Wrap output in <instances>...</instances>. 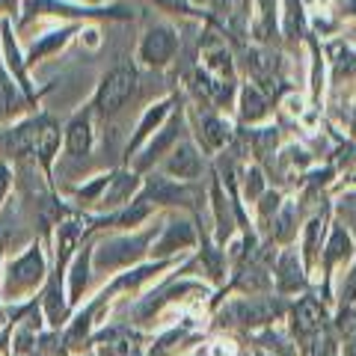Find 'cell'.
I'll return each mask as SVG.
<instances>
[{"mask_svg":"<svg viewBox=\"0 0 356 356\" xmlns=\"http://www.w3.org/2000/svg\"><path fill=\"white\" fill-rule=\"evenodd\" d=\"M134 72L131 69H119V72H113L104 81V86H102V95H98V107L102 110H116L125 98L131 95V89H134Z\"/></svg>","mask_w":356,"mask_h":356,"instance_id":"cell-1","label":"cell"},{"mask_svg":"<svg viewBox=\"0 0 356 356\" xmlns=\"http://www.w3.org/2000/svg\"><path fill=\"white\" fill-rule=\"evenodd\" d=\"M175 51V36L172 30H152L146 42H143V60L146 63H166Z\"/></svg>","mask_w":356,"mask_h":356,"instance_id":"cell-2","label":"cell"},{"mask_svg":"<svg viewBox=\"0 0 356 356\" xmlns=\"http://www.w3.org/2000/svg\"><path fill=\"white\" fill-rule=\"evenodd\" d=\"M143 241H113L98 252V264H122V261H134L140 255Z\"/></svg>","mask_w":356,"mask_h":356,"instance_id":"cell-3","label":"cell"},{"mask_svg":"<svg viewBox=\"0 0 356 356\" xmlns=\"http://www.w3.org/2000/svg\"><path fill=\"white\" fill-rule=\"evenodd\" d=\"M57 128L48 125V122H42L39 128H30V152L42 154V158H51L54 149H57Z\"/></svg>","mask_w":356,"mask_h":356,"instance_id":"cell-4","label":"cell"},{"mask_svg":"<svg viewBox=\"0 0 356 356\" xmlns=\"http://www.w3.org/2000/svg\"><path fill=\"white\" fill-rule=\"evenodd\" d=\"M321 327V315H318V306L312 303V300H303V303L297 306L294 312V330L300 336H312Z\"/></svg>","mask_w":356,"mask_h":356,"instance_id":"cell-5","label":"cell"},{"mask_svg":"<svg viewBox=\"0 0 356 356\" xmlns=\"http://www.w3.org/2000/svg\"><path fill=\"white\" fill-rule=\"evenodd\" d=\"M193 243V232L187 222H175V226H170V232L163 235V241L158 243V252H172L178 247H191Z\"/></svg>","mask_w":356,"mask_h":356,"instance_id":"cell-6","label":"cell"},{"mask_svg":"<svg viewBox=\"0 0 356 356\" xmlns=\"http://www.w3.org/2000/svg\"><path fill=\"white\" fill-rule=\"evenodd\" d=\"M42 276V259H39V252H30V255H24L15 267H13V280L15 282H24V285H30V282H36Z\"/></svg>","mask_w":356,"mask_h":356,"instance_id":"cell-7","label":"cell"},{"mask_svg":"<svg viewBox=\"0 0 356 356\" xmlns=\"http://www.w3.org/2000/svg\"><path fill=\"white\" fill-rule=\"evenodd\" d=\"M238 315L243 324H264L270 315H276V303H243L238 306Z\"/></svg>","mask_w":356,"mask_h":356,"instance_id":"cell-8","label":"cell"},{"mask_svg":"<svg viewBox=\"0 0 356 356\" xmlns=\"http://www.w3.org/2000/svg\"><path fill=\"white\" fill-rule=\"evenodd\" d=\"M300 282H303V273H300V264L291 252L282 255L280 261V285L285 288V291H294V288H300Z\"/></svg>","mask_w":356,"mask_h":356,"instance_id":"cell-9","label":"cell"},{"mask_svg":"<svg viewBox=\"0 0 356 356\" xmlns=\"http://www.w3.org/2000/svg\"><path fill=\"white\" fill-rule=\"evenodd\" d=\"M170 170L178 172L181 178H193V175L199 172V158L193 154V149L184 146L181 152H175V158L170 161Z\"/></svg>","mask_w":356,"mask_h":356,"instance_id":"cell-10","label":"cell"},{"mask_svg":"<svg viewBox=\"0 0 356 356\" xmlns=\"http://www.w3.org/2000/svg\"><path fill=\"white\" fill-rule=\"evenodd\" d=\"M69 146H72L74 154H86V149H89V125H86L83 119H77L74 125H72V131H69Z\"/></svg>","mask_w":356,"mask_h":356,"instance_id":"cell-11","label":"cell"},{"mask_svg":"<svg viewBox=\"0 0 356 356\" xmlns=\"http://www.w3.org/2000/svg\"><path fill=\"white\" fill-rule=\"evenodd\" d=\"M348 252H350V238H348V232L336 229V235H332L330 247H327V261H336V259H341V255H348Z\"/></svg>","mask_w":356,"mask_h":356,"instance_id":"cell-12","label":"cell"},{"mask_svg":"<svg viewBox=\"0 0 356 356\" xmlns=\"http://www.w3.org/2000/svg\"><path fill=\"white\" fill-rule=\"evenodd\" d=\"M243 116L247 119H261L264 116V102L255 89H247V92H243Z\"/></svg>","mask_w":356,"mask_h":356,"instance_id":"cell-13","label":"cell"},{"mask_svg":"<svg viewBox=\"0 0 356 356\" xmlns=\"http://www.w3.org/2000/svg\"><path fill=\"white\" fill-rule=\"evenodd\" d=\"M172 140H175V125H172V128H166V131L161 134V137L152 143V146H149V154H146V161H143V163H149L152 158H158V154H161V152H163L166 146H170Z\"/></svg>","mask_w":356,"mask_h":356,"instance_id":"cell-14","label":"cell"},{"mask_svg":"<svg viewBox=\"0 0 356 356\" xmlns=\"http://www.w3.org/2000/svg\"><path fill=\"white\" fill-rule=\"evenodd\" d=\"M74 238H77V226H74V222H65V226H60V259H65V255L72 252Z\"/></svg>","mask_w":356,"mask_h":356,"instance_id":"cell-15","label":"cell"},{"mask_svg":"<svg viewBox=\"0 0 356 356\" xmlns=\"http://www.w3.org/2000/svg\"><path fill=\"white\" fill-rule=\"evenodd\" d=\"M318 235H321V220H312L306 229V255L309 259H315V252H318Z\"/></svg>","mask_w":356,"mask_h":356,"instance_id":"cell-16","label":"cell"},{"mask_svg":"<svg viewBox=\"0 0 356 356\" xmlns=\"http://www.w3.org/2000/svg\"><path fill=\"white\" fill-rule=\"evenodd\" d=\"M83 285H86V259H81L74 264V273H72V294L77 297L83 291Z\"/></svg>","mask_w":356,"mask_h":356,"instance_id":"cell-17","label":"cell"},{"mask_svg":"<svg viewBox=\"0 0 356 356\" xmlns=\"http://www.w3.org/2000/svg\"><path fill=\"white\" fill-rule=\"evenodd\" d=\"M205 137H208L211 146H217V143H222V137H226V134H222V125H220L217 119H208V122H205Z\"/></svg>","mask_w":356,"mask_h":356,"instance_id":"cell-18","label":"cell"},{"mask_svg":"<svg viewBox=\"0 0 356 356\" xmlns=\"http://www.w3.org/2000/svg\"><path fill=\"white\" fill-rule=\"evenodd\" d=\"M344 356H356V341H353V344H348V350H344Z\"/></svg>","mask_w":356,"mask_h":356,"instance_id":"cell-19","label":"cell"},{"mask_svg":"<svg viewBox=\"0 0 356 356\" xmlns=\"http://www.w3.org/2000/svg\"><path fill=\"white\" fill-rule=\"evenodd\" d=\"M0 3H3V6H13V0H0Z\"/></svg>","mask_w":356,"mask_h":356,"instance_id":"cell-20","label":"cell"}]
</instances>
